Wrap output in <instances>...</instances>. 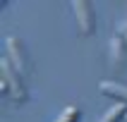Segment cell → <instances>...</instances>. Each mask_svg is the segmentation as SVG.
Returning a JSON list of instances; mask_svg holds the SVG:
<instances>
[{"instance_id": "obj_1", "label": "cell", "mask_w": 127, "mask_h": 122, "mask_svg": "<svg viewBox=\"0 0 127 122\" xmlns=\"http://www.w3.org/2000/svg\"><path fill=\"white\" fill-rule=\"evenodd\" d=\"M0 86H2V91H10L12 100H17V103L27 98V91H24V86H22L19 72L10 65L7 57H2V62H0Z\"/></svg>"}, {"instance_id": "obj_2", "label": "cell", "mask_w": 127, "mask_h": 122, "mask_svg": "<svg viewBox=\"0 0 127 122\" xmlns=\"http://www.w3.org/2000/svg\"><path fill=\"white\" fill-rule=\"evenodd\" d=\"M72 10H74V17H77V29L82 36H91L94 29H96V14H94L91 2L86 0H74L72 2Z\"/></svg>"}, {"instance_id": "obj_3", "label": "cell", "mask_w": 127, "mask_h": 122, "mask_svg": "<svg viewBox=\"0 0 127 122\" xmlns=\"http://www.w3.org/2000/svg\"><path fill=\"white\" fill-rule=\"evenodd\" d=\"M7 60H10V65H12L14 70L19 72H27V62H24V53H22V43L19 38H14V36H10L7 38Z\"/></svg>"}, {"instance_id": "obj_4", "label": "cell", "mask_w": 127, "mask_h": 122, "mask_svg": "<svg viewBox=\"0 0 127 122\" xmlns=\"http://www.w3.org/2000/svg\"><path fill=\"white\" fill-rule=\"evenodd\" d=\"M101 93H106L110 98H115L118 103H127V86L125 84H118V81H110V79H103L98 84Z\"/></svg>"}, {"instance_id": "obj_5", "label": "cell", "mask_w": 127, "mask_h": 122, "mask_svg": "<svg viewBox=\"0 0 127 122\" xmlns=\"http://www.w3.org/2000/svg\"><path fill=\"white\" fill-rule=\"evenodd\" d=\"M122 117H127V103H118V105H113L98 122H120Z\"/></svg>"}, {"instance_id": "obj_6", "label": "cell", "mask_w": 127, "mask_h": 122, "mask_svg": "<svg viewBox=\"0 0 127 122\" xmlns=\"http://www.w3.org/2000/svg\"><path fill=\"white\" fill-rule=\"evenodd\" d=\"M110 48H113V60L115 62H125V38L115 34L113 41H110Z\"/></svg>"}, {"instance_id": "obj_7", "label": "cell", "mask_w": 127, "mask_h": 122, "mask_svg": "<svg viewBox=\"0 0 127 122\" xmlns=\"http://www.w3.org/2000/svg\"><path fill=\"white\" fill-rule=\"evenodd\" d=\"M77 120H79V108L77 105H67L55 122H77Z\"/></svg>"}]
</instances>
